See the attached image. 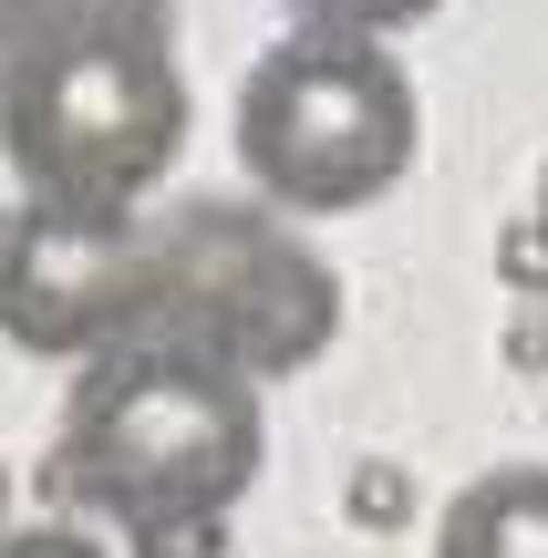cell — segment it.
<instances>
[{"mask_svg": "<svg viewBox=\"0 0 548 558\" xmlns=\"http://www.w3.org/2000/svg\"><path fill=\"white\" fill-rule=\"evenodd\" d=\"M301 11V32H414V21H435L446 0H290Z\"/></svg>", "mask_w": 548, "mask_h": 558, "instance_id": "ba28073f", "label": "cell"}, {"mask_svg": "<svg viewBox=\"0 0 548 558\" xmlns=\"http://www.w3.org/2000/svg\"><path fill=\"white\" fill-rule=\"evenodd\" d=\"M342 331V279L280 228V207L239 197H186L145 218V331L135 341H186L218 352L228 373L269 383L331 352Z\"/></svg>", "mask_w": 548, "mask_h": 558, "instance_id": "277c9868", "label": "cell"}, {"mask_svg": "<svg viewBox=\"0 0 548 558\" xmlns=\"http://www.w3.org/2000/svg\"><path fill=\"white\" fill-rule=\"evenodd\" d=\"M186 145V73L166 32H62L0 52V156L62 218H135Z\"/></svg>", "mask_w": 548, "mask_h": 558, "instance_id": "7a4b0ae2", "label": "cell"}, {"mask_svg": "<svg viewBox=\"0 0 548 558\" xmlns=\"http://www.w3.org/2000/svg\"><path fill=\"white\" fill-rule=\"evenodd\" d=\"M414 114L404 62L373 32H290L239 83V177L280 218H352L414 177Z\"/></svg>", "mask_w": 548, "mask_h": 558, "instance_id": "3957f363", "label": "cell"}, {"mask_svg": "<svg viewBox=\"0 0 548 558\" xmlns=\"http://www.w3.org/2000/svg\"><path fill=\"white\" fill-rule=\"evenodd\" d=\"M435 558H548V465H487L455 486Z\"/></svg>", "mask_w": 548, "mask_h": 558, "instance_id": "8992f818", "label": "cell"}, {"mask_svg": "<svg viewBox=\"0 0 548 558\" xmlns=\"http://www.w3.org/2000/svg\"><path fill=\"white\" fill-rule=\"evenodd\" d=\"M0 558H103V548H94V527H83V518H41V527H11Z\"/></svg>", "mask_w": 548, "mask_h": 558, "instance_id": "8fae6325", "label": "cell"}, {"mask_svg": "<svg viewBox=\"0 0 548 558\" xmlns=\"http://www.w3.org/2000/svg\"><path fill=\"white\" fill-rule=\"evenodd\" d=\"M259 383L186 341H114L62 403L41 497L62 518H114L124 538L166 518H228L259 486Z\"/></svg>", "mask_w": 548, "mask_h": 558, "instance_id": "6da1fadb", "label": "cell"}, {"mask_svg": "<svg viewBox=\"0 0 548 558\" xmlns=\"http://www.w3.org/2000/svg\"><path fill=\"white\" fill-rule=\"evenodd\" d=\"M528 228H538V239H548V166H538V218H528Z\"/></svg>", "mask_w": 548, "mask_h": 558, "instance_id": "7c38bea8", "label": "cell"}, {"mask_svg": "<svg viewBox=\"0 0 548 558\" xmlns=\"http://www.w3.org/2000/svg\"><path fill=\"white\" fill-rule=\"evenodd\" d=\"M0 518H11V465H0Z\"/></svg>", "mask_w": 548, "mask_h": 558, "instance_id": "4fadbf2b", "label": "cell"}, {"mask_svg": "<svg viewBox=\"0 0 548 558\" xmlns=\"http://www.w3.org/2000/svg\"><path fill=\"white\" fill-rule=\"evenodd\" d=\"M352 518L363 527H404L414 518V476L404 465H352Z\"/></svg>", "mask_w": 548, "mask_h": 558, "instance_id": "9c48e42d", "label": "cell"}, {"mask_svg": "<svg viewBox=\"0 0 548 558\" xmlns=\"http://www.w3.org/2000/svg\"><path fill=\"white\" fill-rule=\"evenodd\" d=\"M62 32H166V0H0V52Z\"/></svg>", "mask_w": 548, "mask_h": 558, "instance_id": "52a82bcc", "label": "cell"}, {"mask_svg": "<svg viewBox=\"0 0 548 558\" xmlns=\"http://www.w3.org/2000/svg\"><path fill=\"white\" fill-rule=\"evenodd\" d=\"M135 558H228V518H166L145 538H124Z\"/></svg>", "mask_w": 548, "mask_h": 558, "instance_id": "30bf717a", "label": "cell"}, {"mask_svg": "<svg viewBox=\"0 0 548 558\" xmlns=\"http://www.w3.org/2000/svg\"><path fill=\"white\" fill-rule=\"evenodd\" d=\"M0 331L41 362H94L145 331V218H0Z\"/></svg>", "mask_w": 548, "mask_h": 558, "instance_id": "5b68a950", "label": "cell"}]
</instances>
